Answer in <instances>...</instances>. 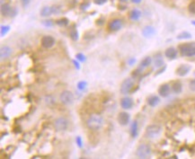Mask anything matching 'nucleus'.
Returning <instances> with one entry per match:
<instances>
[{
    "mask_svg": "<svg viewBox=\"0 0 195 159\" xmlns=\"http://www.w3.org/2000/svg\"><path fill=\"white\" fill-rule=\"evenodd\" d=\"M104 122H105V120L102 116L99 114H93L88 118L86 124L90 130H98L103 127Z\"/></svg>",
    "mask_w": 195,
    "mask_h": 159,
    "instance_id": "obj_1",
    "label": "nucleus"
},
{
    "mask_svg": "<svg viewBox=\"0 0 195 159\" xmlns=\"http://www.w3.org/2000/svg\"><path fill=\"white\" fill-rule=\"evenodd\" d=\"M179 50L182 57H194L195 43L181 44L179 46Z\"/></svg>",
    "mask_w": 195,
    "mask_h": 159,
    "instance_id": "obj_2",
    "label": "nucleus"
},
{
    "mask_svg": "<svg viewBox=\"0 0 195 159\" xmlns=\"http://www.w3.org/2000/svg\"><path fill=\"white\" fill-rule=\"evenodd\" d=\"M136 155L140 159L149 158L151 156V147L148 144H140L137 148Z\"/></svg>",
    "mask_w": 195,
    "mask_h": 159,
    "instance_id": "obj_3",
    "label": "nucleus"
},
{
    "mask_svg": "<svg viewBox=\"0 0 195 159\" xmlns=\"http://www.w3.org/2000/svg\"><path fill=\"white\" fill-rule=\"evenodd\" d=\"M61 12L60 6H46L41 9V15L42 17H49L52 15H59Z\"/></svg>",
    "mask_w": 195,
    "mask_h": 159,
    "instance_id": "obj_4",
    "label": "nucleus"
},
{
    "mask_svg": "<svg viewBox=\"0 0 195 159\" xmlns=\"http://www.w3.org/2000/svg\"><path fill=\"white\" fill-rule=\"evenodd\" d=\"M161 131H162V129L160 126H158L156 124H151L149 126H148V128L146 130V135L149 139H156L160 135Z\"/></svg>",
    "mask_w": 195,
    "mask_h": 159,
    "instance_id": "obj_5",
    "label": "nucleus"
},
{
    "mask_svg": "<svg viewBox=\"0 0 195 159\" xmlns=\"http://www.w3.org/2000/svg\"><path fill=\"white\" fill-rule=\"evenodd\" d=\"M134 87V81L132 78H126L122 81L120 85V93L123 94H128L131 92Z\"/></svg>",
    "mask_w": 195,
    "mask_h": 159,
    "instance_id": "obj_6",
    "label": "nucleus"
},
{
    "mask_svg": "<svg viewBox=\"0 0 195 159\" xmlns=\"http://www.w3.org/2000/svg\"><path fill=\"white\" fill-rule=\"evenodd\" d=\"M60 101L65 105H70L74 102V94L70 91L65 90L60 94Z\"/></svg>",
    "mask_w": 195,
    "mask_h": 159,
    "instance_id": "obj_7",
    "label": "nucleus"
},
{
    "mask_svg": "<svg viewBox=\"0 0 195 159\" xmlns=\"http://www.w3.org/2000/svg\"><path fill=\"white\" fill-rule=\"evenodd\" d=\"M1 14L3 16H10V17H13L15 16L16 14H17V11L16 9L12 7L10 5L8 4H2L1 6Z\"/></svg>",
    "mask_w": 195,
    "mask_h": 159,
    "instance_id": "obj_8",
    "label": "nucleus"
},
{
    "mask_svg": "<svg viewBox=\"0 0 195 159\" xmlns=\"http://www.w3.org/2000/svg\"><path fill=\"white\" fill-rule=\"evenodd\" d=\"M54 126H55V129L58 131H64L68 129V121L67 119H65L63 117H60V118L56 119V120L54 122Z\"/></svg>",
    "mask_w": 195,
    "mask_h": 159,
    "instance_id": "obj_9",
    "label": "nucleus"
},
{
    "mask_svg": "<svg viewBox=\"0 0 195 159\" xmlns=\"http://www.w3.org/2000/svg\"><path fill=\"white\" fill-rule=\"evenodd\" d=\"M122 25H123L122 20H120V19H113V20H112L109 23L108 28L112 31H120L122 28Z\"/></svg>",
    "mask_w": 195,
    "mask_h": 159,
    "instance_id": "obj_10",
    "label": "nucleus"
},
{
    "mask_svg": "<svg viewBox=\"0 0 195 159\" xmlns=\"http://www.w3.org/2000/svg\"><path fill=\"white\" fill-rule=\"evenodd\" d=\"M55 44V39L50 35H45L42 38V46L45 49H50Z\"/></svg>",
    "mask_w": 195,
    "mask_h": 159,
    "instance_id": "obj_11",
    "label": "nucleus"
},
{
    "mask_svg": "<svg viewBox=\"0 0 195 159\" xmlns=\"http://www.w3.org/2000/svg\"><path fill=\"white\" fill-rule=\"evenodd\" d=\"M130 120H131V116L128 113L126 112H122L120 113L118 115V121L121 126H126L130 123Z\"/></svg>",
    "mask_w": 195,
    "mask_h": 159,
    "instance_id": "obj_12",
    "label": "nucleus"
},
{
    "mask_svg": "<svg viewBox=\"0 0 195 159\" xmlns=\"http://www.w3.org/2000/svg\"><path fill=\"white\" fill-rule=\"evenodd\" d=\"M13 52V50L11 47L9 46H2L1 50H0V56H1V59H6L8 58Z\"/></svg>",
    "mask_w": 195,
    "mask_h": 159,
    "instance_id": "obj_13",
    "label": "nucleus"
},
{
    "mask_svg": "<svg viewBox=\"0 0 195 159\" xmlns=\"http://www.w3.org/2000/svg\"><path fill=\"white\" fill-rule=\"evenodd\" d=\"M156 31V29L153 27V26H150V25H148V26H145L143 30H142V35L145 37V38H152L155 36Z\"/></svg>",
    "mask_w": 195,
    "mask_h": 159,
    "instance_id": "obj_14",
    "label": "nucleus"
},
{
    "mask_svg": "<svg viewBox=\"0 0 195 159\" xmlns=\"http://www.w3.org/2000/svg\"><path fill=\"white\" fill-rule=\"evenodd\" d=\"M133 100L130 97H124L120 100V106L124 110H130L133 106Z\"/></svg>",
    "mask_w": 195,
    "mask_h": 159,
    "instance_id": "obj_15",
    "label": "nucleus"
},
{
    "mask_svg": "<svg viewBox=\"0 0 195 159\" xmlns=\"http://www.w3.org/2000/svg\"><path fill=\"white\" fill-rule=\"evenodd\" d=\"M170 91H171V87L168 84H163L162 86H160L158 89V94L160 96L162 97H167L170 94Z\"/></svg>",
    "mask_w": 195,
    "mask_h": 159,
    "instance_id": "obj_16",
    "label": "nucleus"
},
{
    "mask_svg": "<svg viewBox=\"0 0 195 159\" xmlns=\"http://www.w3.org/2000/svg\"><path fill=\"white\" fill-rule=\"evenodd\" d=\"M191 70V67L188 65H181L180 67H178V68L176 69V74L179 76H186Z\"/></svg>",
    "mask_w": 195,
    "mask_h": 159,
    "instance_id": "obj_17",
    "label": "nucleus"
},
{
    "mask_svg": "<svg viewBox=\"0 0 195 159\" xmlns=\"http://www.w3.org/2000/svg\"><path fill=\"white\" fill-rule=\"evenodd\" d=\"M165 56L169 59H175L177 57V50L174 47H170L165 50Z\"/></svg>",
    "mask_w": 195,
    "mask_h": 159,
    "instance_id": "obj_18",
    "label": "nucleus"
},
{
    "mask_svg": "<svg viewBox=\"0 0 195 159\" xmlns=\"http://www.w3.org/2000/svg\"><path fill=\"white\" fill-rule=\"evenodd\" d=\"M141 16H142V13L138 8H134L130 12V18L132 21H138Z\"/></svg>",
    "mask_w": 195,
    "mask_h": 159,
    "instance_id": "obj_19",
    "label": "nucleus"
},
{
    "mask_svg": "<svg viewBox=\"0 0 195 159\" xmlns=\"http://www.w3.org/2000/svg\"><path fill=\"white\" fill-rule=\"evenodd\" d=\"M138 124L137 120H134L131 126V135L132 138L135 139L138 137Z\"/></svg>",
    "mask_w": 195,
    "mask_h": 159,
    "instance_id": "obj_20",
    "label": "nucleus"
},
{
    "mask_svg": "<svg viewBox=\"0 0 195 159\" xmlns=\"http://www.w3.org/2000/svg\"><path fill=\"white\" fill-rule=\"evenodd\" d=\"M154 64H155V67L156 68H162L164 66L165 62H164V59H163L162 56L160 54L155 56V58H154Z\"/></svg>",
    "mask_w": 195,
    "mask_h": 159,
    "instance_id": "obj_21",
    "label": "nucleus"
},
{
    "mask_svg": "<svg viewBox=\"0 0 195 159\" xmlns=\"http://www.w3.org/2000/svg\"><path fill=\"white\" fill-rule=\"evenodd\" d=\"M159 102H160V99H159L158 96L152 95V96L149 97V99H148V104L151 107H155V106H156L159 103Z\"/></svg>",
    "mask_w": 195,
    "mask_h": 159,
    "instance_id": "obj_22",
    "label": "nucleus"
},
{
    "mask_svg": "<svg viewBox=\"0 0 195 159\" xmlns=\"http://www.w3.org/2000/svg\"><path fill=\"white\" fill-rule=\"evenodd\" d=\"M171 89H172V91H173L175 94H180L181 92H182V86L181 82H179V81H175V82L173 83Z\"/></svg>",
    "mask_w": 195,
    "mask_h": 159,
    "instance_id": "obj_23",
    "label": "nucleus"
},
{
    "mask_svg": "<svg viewBox=\"0 0 195 159\" xmlns=\"http://www.w3.org/2000/svg\"><path fill=\"white\" fill-rule=\"evenodd\" d=\"M152 63V58L151 57H146L145 58L142 59V61L140 62V66L139 68H149Z\"/></svg>",
    "mask_w": 195,
    "mask_h": 159,
    "instance_id": "obj_24",
    "label": "nucleus"
},
{
    "mask_svg": "<svg viewBox=\"0 0 195 159\" xmlns=\"http://www.w3.org/2000/svg\"><path fill=\"white\" fill-rule=\"evenodd\" d=\"M192 38V34L188 31H182L177 36L178 40H187V39H191Z\"/></svg>",
    "mask_w": 195,
    "mask_h": 159,
    "instance_id": "obj_25",
    "label": "nucleus"
},
{
    "mask_svg": "<svg viewBox=\"0 0 195 159\" xmlns=\"http://www.w3.org/2000/svg\"><path fill=\"white\" fill-rule=\"evenodd\" d=\"M1 36H5L8 33V31H10V26L9 25H1Z\"/></svg>",
    "mask_w": 195,
    "mask_h": 159,
    "instance_id": "obj_26",
    "label": "nucleus"
},
{
    "mask_svg": "<svg viewBox=\"0 0 195 159\" xmlns=\"http://www.w3.org/2000/svg\"><path fill=\"white\" fill-rule=\"evenodd\" d=\"M56 24L60 26H67L68 24V20L67 18H62L56 22Z\"/></svg>",
    "mask_w": 195,
    "mask_h": 159,
    "instance_id": "obj_27",
    "label": "nucleus"
},
{
    "mask_svg": "<svg viewBox=\"0 0 195 159\" xmlns=\"http://www.w3.org/2000/svg\"><path fill=\"white\" fill-rule=\"evenodd\" d=\"M188 11L191 14L195 15V1H193L192 3L189 4V6H188Z\"/></svg>",
    "mask_w": 195,
    "mask_h": 159,
    "instance_id": "obj_28",
    "label": "nucleus"
},
{
    "mask_svg": "<svg viewBox=\"0 0 195 159\" xmlns=\"http://www.w3.org/2000/svg\"><path fill=\"white\" fill-rule=\"evenodd\" d=\"M86 85H87V83L86 81H80V82L77 83V88L80 91H83L86 88Z\"/></svg>",
    "mask_w": 195,
    "mask_h": 159,
    "instance_id": "obj_29",
    "label": "nucleus"
},
{
    "mask_svg": "<svg viewBox=\"0 0 195 159\" xmlns=\"http://www.w3.org/2000/svg\"><path fill=\"white\" fill-rule=\"evenodd\" d=\"M70 37L73 41H77L78 40V31L76 30H72L70 31Z\"/></svg>",
    "mask_w": 195,
    "mask_h": 159,
    "instance_id": "obj_30",
    "label": "nucleus"
},
{
    "mask_svg": "<svg viewBox=\"0 0 195 159\" xmlns=\"http://www.w3.org/2000/svg\"><path fill=\"white\" fill-rule=\"evenodd\" d=\"M42 24L45 27H52V26L54 25L52 20H43V21L42 22Z\"/></svg>",
    "mask_w": 195,
    "mask_h": 159,
    "instance_id": "obj_31",
    "label": "nucleus"
},
{
    "mask_svg": "<svg viewBox=\"0 0 195 159\" xmlns=\"http://www.w3.org/2000/svg\"><path fill=\"white\" fill-rule=\"evenodd\" d=\"M75 57H76V59H77V60H79L80 62H85V61L86 60V57H85V55H84V54H82V53H77Z\"/></svg>",
    "mask_w": 195,
    "mask_h": 159,
    "instance_id": "obj_32",
    "label": "nucleus"
},
{
    "mask_svg": "<svg viewBox=\"0 0 195 159\" xmlns=\"http://www.w3.org/2000/svg\"><path fill=\"white\" fill-rule=\"evenodd\" d=\"M75 142H76V145H77L78 147H82V146H83V141H82L81 137L77 136V137L75 138Z\"/></svg>",
    "mask_w": 195,
    "mask_h": 159,
    "instance_id": "obj_33",
    "label": "nucleus"
},
{
    "mask_svg": "<svg viewBox=\"0 0 195 159\" xmlns=\"http://www.w3.org/2000/svg\"><path fill=\"white\" fill-rule=\"evenodd\" d=\"M93 1H94V3L95 5H97V6H102V5L105 4L108 0H93Z\"/></svg>",
    "mask_w": 195,
    "mask_h": 159,
    "instance_id": "obj_34",
    "label": "nucleus"
},
{
    "mask_svg": "<svg viewBox=\"0 0 195 159\" xmlns=\"http://www.w3.org/2000/svg\"><path fill=\"white\" fill-rule=\"evenodd\" d=\"M189 87H190V89H191L192 91L195 92V79L192 80V81L190 82V84H189Z\"/></svg>",
    "mask_w": 195,
    "mask_h": 159,
    "instance_id": "obj_35",
    "label": "nucleus"
},
{
    "mask_svg": "<svg viewBox=\"0 0 195 159\" xmlns=\"http://www.w3.org/2000/svg\"><path fill=\"white\" fill-rule=\"evenodd\" d=\"M136 62V59L134 58H131L129 60H128V64L130 65V66H132V65H134Z\"/></svg>",
    "mask_w": 195,
    "mask_h": 159,
    "instance_id": "obj_36",
    "label": "nucleus"
},
{
    "mask_svg": "<svg viewBox=\"0 0 195 159\" xmlns=\"http://www.w3.org/2000/svg\"><path fill=\"white\" fill-rule=\"evenodd\" d=\"M31 0H21V2H22V5L25 7V6H27L28 5H29V3H30Z\"/></svg>",
    "mask_w": 195,
    "mask_h": 159,
    "instance_id": "obj_37",
    "label": "nucleus"
},
{
    "mask_svg": "<svg viewBox=\"0 0 195 159\" xmlns=\"http://www.w3.org/2000/svg\"><path fill=\"white\" fill-rule=\"evenodd\" d=\"M73 63H74V65H75V67L76 69H80V65H79V62H78V61H76V60H73Z\"/></svg>",
    "mask_w": 195,
    "mask_h": 159,
    "instance_id": "obj_38",
    "label": "nucleus"
},
{
    "mask_svg": "<svg viewBox=\"0 0 195 159\" xmlns=\"http://www.w3.org/2000/svg\"><path fill=\"white\" fill-rule=\"evenodd\" d=\"M133 4H135V5H138V4H140L141 2H142V0H131Z\"/></svg>",
    "mask_w": 195,
    "mask_h": 159,
    "instance_id": "obj_39",
    "label": "nucleus"
},
{
    "mask_svg": "<svg viewBox=\"0 0 195 159\" xmlns=\"http://www.w3.org/2000/svg\"><path fill=\"white\" fill-rule=\"evenodd\" d=\"M192 24H193V25H194V26H195V21H192Z\"/></svg>",
    "mask_w": 195,
    "mask_h": 159,
    "instance_id": "obj_40",
    "label": "nucleus"
},
{
    "mask_svg": "<svg viewBox=\"0 0 195 159\" xmlns=\"http://www.w3.org/2000/svg\"><path fill=\"white\" fill-rule=\"evenodd\" d=\"M120 1H122V2H127V1H129V0H120Z\"/></svg>",
    "mask_w": 195,
    "mask_h": 159,
    "instance_id": "obj_41",
    "label": "nucleus"
},
{
    "mask_svg": "<svg viewBox=\"0 0 195 159\" xmlns=\"http://www.w3.org/2000/svg\"><path fill=\"white\" fill-rule=\"evenodd\" d=\"M194 76H195V72H194Z\"/></svg>",
    "mask_w": 195,
    "mask_h": 159,
    "instance_id": "obj_42",
    "label": "nucleus"
}]
</instances>
